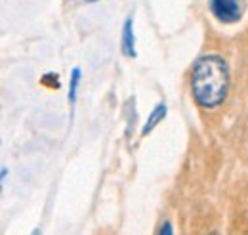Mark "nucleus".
I'll return each instance as SVG.
<instances>
[{
    "mask_svg": "<svg viewBox=\"0 0 248 235\" xmlns=\"http://www.w3.org/2000/svg\"><path fill=\"white\" fill-rule=\"evenodd\" d=\"M78 84H80V69L75 67L71 73V83H69V101L75 103L77 101V92H78Z\"/></svg>",
    "mask_w": 248,
    "mask_h": 235,
    "instance_id": "obj_5",
    "label": "nucleus"
},
{
    "mask_svg": "<svg viewBox=\"0 0 248 235\" xmlns=\"http://www.w3.org/2000/svg\"><path fill=\"white\" fill-rule=\"evenodd\" d=\"M123 52L128 58H136V38H134V21L126 17L123 27Z\"/></svg>",
    "mask_w": 248,
    "mask_h": 235,
    "instance_id": "obj_3",
    "label": "nucleus"
},
{
    "mask_svg": "<svg viewBox=\"0 0 248 235\" xmlns=\"http://www.w3.org/2000/svg\"><path fill=\"white\" fill-rule=\"evenodd\" d=\"M158 235H174L172 224H170V222H164V224L160 226V230H158Z\"/></svg>",
    "mask_w": 248,
    "mask_h": 235,
    "instance_id": "obj_6",
    "label": "nucleus"
},
{
    "mask_svg": "<svg viewBox=\"0 0 248 235\" xmlns=\"http://www.w3.org/2000/svg\"><path fill=\"white\" fill-rule=\"evenodd\" d=\"M210 12L221 23H235L243 16V8L239 0H208Z\"/></svg>",
    "mask_w": 248,
    "mask_h": 235,
    "instance_id": "obj_2",
    "label": "nucleus"
},
{
    "mask_svg": "<svg viewBox=\"0 0 248 235\" xmlns=\"http://www.w3.org/2000/svg\"><path fill=\"white\" fill-rule=\"evenodd\" d=\"M86 2H97V0H86Z\"/></svg>",
    "mask_w": 248,
    "mask_h": 235,
    "instance_id": "obj_8",
    "label": "nucleus"
},
{
    "mask_svg": "<svg viewBox=\"0 0 248 235\" xmlns=\"http://www.w3.org/2000/svg\"><path fill=\"white\" fill-rule=\"evenodd\" d=\"M191 90L199 105L212 109L219 105L229 90V69L219 56L197 59L191 73Z\"/></svg>",
    "mask_w": 248,
    "mask_h": 235,
    "instance_id": "obj_1",
    "label": "nucleus"
},
{
    "mask_svg": "<svg viewBox=\"0 0 248 235\" xmlns=\"http://www.w3.org/2000/svg\"><path fill=\"white\" fill-rule=\"evenodd\" d=\"M164 115H166V105H164V103H158V105L155 107V111L151 113V117L147 118V122L143 124L141 134H143V136H145V134H149V132L155 128L156 124H158V122L164 118Z\"/></svg>",
    "mask_w": 248,
    "mask_h": 235,
    "instance_id": "obj_4",
    "label": "nucleus"
},
{
    "mask_svg": "<svg viewBox=\"0 0 248 235\" xmlns=\"http://www.w3.org/2000/svg\"><path fill=\"white\" fill-rule=\"evenodd\" d=\"M6 174H8V168H6V167H2V180H6Z\"/></svg>",
    "mask_w": 248,
    "mask_h": 235,
    "instance_id": "obj_7",
    "label": "nucleus"
}]
</instances>
